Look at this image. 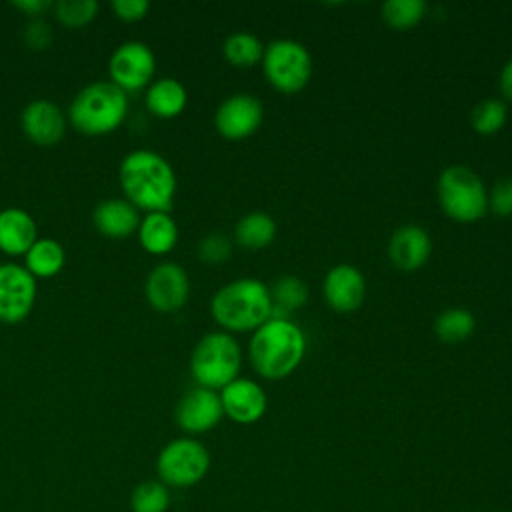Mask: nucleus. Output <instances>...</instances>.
<instances>
[{
	"mask_svg": "<svg viewBox=\"0 0 512 512\" xmlns=\"http://www.w3.org/2000/svg\"><path fill=\"white\" fill-rule=\"evenodd\" d=\"M276 236V222L266 212H250L236 224L234 238L244 248H264Z\"/></svg>",
	"mask_w": 512,
	"mask_h": 512,
	"instance_id": "5701e85b",
	"label": "nucleus"
},
{
	"mask_svg": "<svg viewBox=\"0 0 512 512\" xmlns=\"http://www.w3.org/2000/svg\"><path fill=\"white\" fill-rule=\"evenodd\" d=\"M248 352L254 370L276 380L298 368L306 352V338L290 318H270L254 330Z\"/></svg>",
	"mask_w": 512,
	"mask_h": 512,
	"instance_id": "f03ea898",
	"label": "nucleus"
},
{
	"mask_svg": "<svg viewBox=\"0 0 512 512\" xmlns=\"http://www.w3.org/2000/svg\"><path fill=\"white\" fill-rule=\"evenodd\" d=\"M96 12H98L96 0H58L54 4L56 18L70 28H78L92 22Z\"/></svg>",
	"mask_w": 512,
	"mask_h": 512,
	"instance_id": "c756f323",
	"label": "nucleus"
},
{
	"mask_svg": "<svg viewBox=\"0 0 512 512\" xmlns=\"http://www.w3.org/2000/svg\"><path fill=\"white\" fill-rule=\"evenodd\" d=\"M270 296L274 304L270 318H288V312L306 304L308 286L296 276H282L272 284Z\"/></svg>",
	"mask_w": 512,
	"mask_h": 512,
	"instance_id": "b1692460",
	"label": "nucleus"
},
{
	"mask_svg": "<svg viewBox=\"0 0 512 512\" xmlns=\"http://www.w3.org/2000/svg\"><path fill=\"white\" fill-rule=\"evenodd\" d=\"M264 116L262 102L246 92H238L222 100L216 110V130L230 140H240L256 132Z\"/></svg>",
	"mask_w": 512,
	"mask_h": 512,
	"instance_id": "f8f14e48",
	"label": "nucleus"
},
{
	"mask_svg": "<svg viewBox=\"0 0 512 512\" xmlns=\"http://www.w3.org/2000/svg\"><path fill=\"white\" fill-rule=\"evenodd\" d=\"M506 116H508V110L502 100L486 98L474 106V110L470 114V122L476 132L494 134L504 126Z\"/></svg>",
	"mask_w": 512,
	"mask_h": 512,
	"instance_id": "c85d7f7f",
	"label": "nucleus"
},
{
	"mask_svg": "<svg viewBox=\"0 0 512 512\" xmlns=\"http://www.w3.org/2000/svg\"><path fill=\"white\" fill-rule=\"evenodd\" d=\"M222 50L226 60L234 66H252L260 62L264 56V44L260 42V38L246 30L230 34L224 40Z\"/></svg>",
	"mask_w": 512,
	"mask_h": 512,
	"instance_id": "393cba45",
	"label": "nucleus"
},
{
	"mask_svg": "<svg viewBox=\"0 0 512 512\" xmlns=\"http://www.w3.org/2000/svg\"><path fill=\"white\" fill-rule=\"evenodd\" d=\"M66 262V252L54 238H38L30 250L24 254V268L34 278L56 276Z\"/></svg>",
	"mask_w": 512,
	"mask_h": 512,
	"instance_id": "4be33fe9",
	"label": "nucleus"
},
{
	"mask_svg": "<svg viewBox=\"0 0 512 512\" xmlns=\"http://www.w3.org/2000/svg\"><path fill=\"white\" fill-rule=\"evenodd\" d=\"M140 246L150 254H166L176 246L178 226L170 212H146L138 226Z\"/></svg>",
	"mask_w": 512,
	"mask_h": 512,
	"instance_id": "aec40b11",
	"label": "nucleus"
},
{
	"mask_svg": "<svg viewBox=\"0 0 512 512\" xmlns=\"http://www.w3.org/2000/svg\"><path fill=\"white\" fill-rule=\"evenodd\" d=\"M476 320L464 308H448L434 318V332L442 342H462L474 332Z\"/></svg>",
	"mask_w": 512,
	"mask_h": 512,
	"instance_id": "a878e982",
	"label": "nucleus"
},
{
	"mask_svg": "<svg viewBox=\"0 0 512 512\" xmlns=\"http://www.w3.org/2000/svg\"><path fill=\"white\" fill-rule=\"evenodd\" d=\"M270 288L256 278H238L224 284L212 298L214 320L232 332L256 330L272 316Z\"/></svg>",
	"mask_w": 512,
	"mask_h": 512,
	"instance_id": "7ed1b4c3",
	"label": "nucleus"
},
{
	"mask_svg": "<svg viewBox=\"0 0 512 512\" xmlns=\"http://www.w3.org/2000/svg\"><path fill=\"white\" fill-rule=\"evenodd\" d=\"M500 90L506 98L512 100V58L504 64V68L500 72Z\"/></svg>",
	"mask_w": 512,
	"mask_h": 512,
	"instance_id": "c9c22d12",
	"label": "nucleus"
},
{
	"mask_svg": "<svg viewBox=\"0 0 512 512\" xmlns=\"http://www.w3.org/2000/svg\"><path fill=\"white\" fill-rule=\"evenodd\" d=\"M220 402L226 416L238 424H252L266 412V392L250 378H236L220 390Z\"/></svg>",
	"mask_w": 512,
	"mask_h": 512,
	"instance_id": "4468645a",
	"label": "nucleus"
},
{
	"mask_svg": "<svg viewBox=\"0 0 512 512\" xmlns=\"http://www.w3.org/2000/svg\"><path fill=\"white\" fill-rule=\"evenodd\" d=\"M128 112V96L110 80L84 86L68 108L70 124L88 136H100L116 130Z\"/></svg>",
	"mask_w": 512,
	"mask_h": 512,
	"instance_id": "20e7f679",
	"label": "nucleus"
},
{
	"mask_svg": "<svg viewBox=\"0 0 512 512\" xmlns=\"http://www.w3.org/2000/svg\"><path fill=\"white\" fill-rule=\"evenodd\" d=\"M442 210L458 222H474L488 210V192L480 176L468 166H448L438 178Z\"/></svg>",
	"mask_w": 512,
	"mask_h": 512,
	"instance_id": "423d86ee",
	"label": "nucleus"
},
{
	"mask_svg": "<svg viewBox=\"0 0 512 512\" xmlns=\"http://www.w3.org/2000/svg\"><path fill=\"white\" fill-rule=\"evenodd\" d=\"M94 226L108 238H126L138 232L140 214L138 208L132 206L128 200L110 198L100 202L92 214Z\"/></svg>",
	"mask_w": 512,
	"mask_h": 512,
	"instance_id": "6ab92c4d",
	"label": "nucleus"
},
{
	"mask_svg": "<svg viewBox=\"0 0 512 512\" xmlns=\"http://www.w3.org/2000/svg\"><path fill=\"white\" fill-rule=\"evenodd\" d=\"M50 38H52L50 26H48L44 20H40V18L30 20V22L26 24V28H24V40H26V44H28L32 50H42V48H46V46L50 44Z\"/></svg>",
	"mask_w": 512,
	"mask_h": 512,
	"instance_id": "473e14b6",
	"label": "nucleus"
},
{
	"mask_svg": "<svg viewBox=\"0 0 512 512\" xmlns=\"http://www.w3.org/2000/svg\"><path fill=\"white\" fill-rule=\"evenodd\" d=\"M120 186L126 200L146 212H168L176 194L170 162L152 150H134L120 164Z\"/></svg>",
	"mask_w": 512,
	"mask_h": 512,
	"instance_id": "f257e3e1",
	"label": "nucleus"
},
{
	"mask_svg": "<svg viewBox=\"0 0 512 512\" xmlns=\"http://www.w3.org/2000/svg\"><path fill=\"white\" fill-rule=\"evenodd\" d=\"M12 6L26 12L28 16H40L44 10H48L52 6V2H48V0H14Z\"/></svg>",
	"mask_w": 512,
	"mask_h": 512,
	"instance_id": "f704fd0d",
	"label": "nucleus"
},
{
	"mask_svg": "<svg viewBox=\"0 0 512 512\" xmlns=\"http://www.w3.org/2000/svg\"><path fill=\"white\" fill-rule=\"evenodd\" d=\"M22 130L38 146H54L66 132L62 110L50 100H34L22 110Z\"/></svg>",
	"mask_w": 512,
	"mask_h": 512,
	"instance_id": "dca6fc26",
	"label": "nucleus"
},
{
	"mask_svg": "<svg viewBox=\"0 0 512 512\" xmlns=\"http://www.w3.org/2000/svg\"><path fill=\"white\" fill-rule=\"evenodd\" d=\"M170 506L168 486L160 480L140 482L130 494L132 512H166Z\"/></svg>",
	"mask_w": 512,
	"mask_h": 512,
	"instance_id": "bb28decb",
	"label": "nucleus"
},
{
	"mask_svg": "<svg viewBox=\"0 0 512 512\" xmlns=\"http://www.w3.org/2000/svg\"><path fill=\"white\" fill-rule=\"evenodd\" d=\"M264 74L282 92H298L312 76V56L304 44L292 38L272 40L262 56Z\"/></svg>",
	"mask_w": 512,
	"mask_h": 512,
	"instance_id": "6e6552de",
	"label": "nucleus"
},
{
	"mask_svg": "<svg viewBox=\"0 0 512 512\" xmlns=\"http://www.w3.org/2000/svg\"><path fill=\"white\" fill-rule=\"evenodd\" d=\"M150 4L146 0H114L112 10L114 14L124 22H136L142 20L148 12Z\"/></svg>",
	"mask_w": 512,
	"mask_h": 512,
	"instance_id": "72a5a7b5",
	"label": "nucleus"
},
{
	"mask_svg": "<svg viewBox=\"0 0 512 512\" xmlns=\"http://www.w3.org/2000/svg\"><path fill=\"white\" fill-rule=\"evenodd\" d=\"M242 352L236 338L228 332L204 334L190 356V372L198 386L222 390L238 378Z\"/></svg>",
	"mask_w": 512,
	"mask_h": 512,
	"instance_id": "39448f33",
	"label": "nucleus"
},
{
	"mask_svg": "<svg viewBox=\"0 0 512 512\" xmlns=\"http://www.w3.org/2000/svg\"><path fill=\"white\" fill-rule=\"evenodd\" d=\"M150 306L158 312L180 310L190 294V280L186 270L174 262H162L152 268L144 286Z\"/></svg>",
	"mask_w": 512,
	"mask_h": 512,
	"instance_id": "9b49d317",
	"label": "nucleus"
},
{
	"mask_svg": "<svg viewBox=\"0 0 512 512\" xmlns=\"http://www.w3.org/2000/svg\"><path fill=\"white\" fill-rule=\"evenodd\" d=\"M210 468L206 446L194 438H176L168 442L158 458L156 472L162 484L170 488H188L198 484Z\"/></svg>",
	"mask_w": 512,
	"mask_h": 512,
	"instance_id": "0eeeda50",
	"label": "nucleus"
},
{
	"mask_svg": "<svg viewBox=\"0 0 512 512\" xmlns=\"http://www.w3.org/2000/svg\"><path fill=\"white\" fill-rule=\"evenodd\" d=\"M232 252V240L222 232H210L198 242V258L208 264H218L228 260Z\"/></svg>",
	"mask_w": 512,
	"mask_h": 512,
	"instance_id": "7c9ffc66",
	"label": "nucleus"
},
{
	"mask_svg": "<svg viewBox=\"0 0 512 512\" xmlns=\"http://www.w3.org/2000/svg\"><path fill=\"white\" fill-rule=\"evenodd\" d=\"M488 206L500 216L512 214V176L502 178L492 186L488 194Z\"/></svg>",
	"mask_w": 512,
	"mask_h": 512,
	"instance_id": "2f4dec72",
	"label": "nucleus"
},
{
	"mask_svg": "<svg viewBox=\"0 0 512 512\" xmlns=\"http://www.w3.org/2000/svg\"><path fill=\"white\" fill-rule=\"evenodd\" d=\"M426 14L424 0H386L382 4V18L392 28H410Z\"/></svg>",
	"mask_w": 512,
	"mask_h": 512,
	"instance_id": "cd10ccee",
	"label": "nucleus"
},
{
	"mask_svg": "<svg viewBox=\"0 0 512 512\" xmlns=\"http://www.w3.org/2000/svg\"><path fill=\"white\" fill-rule=\"evenodd\" d=\"M324 300L338 312H352L362 306L366 296V280L352 264H336L322 282Z\"/></svg>",
	"mask_w": 512,
	"mask_h": 512,
	"instance_id": "2eb2a0df",
	"label": "nucleus"
},
{
	"mask_svg": "<svg viewBox=\"0 0 512 512\" xmlns=\"http://www.w3.org/2000/svg\"><path fill=\"white\" fill-rule=\"evenodd\" d=\"M38 240L34 218L22 208L0 210V250L10 256H24Z\"/></svg>",
	"mask_w": 512,
	"mask_h": 512,
	"instance_id": "a211bd4d",
	"label": "nucleus"
},
{
	"mask_svg": "<svg viewBox=\"0 0 512 512\" xmlns=\"http://www.w3.org/2000/svg\"><path fill=\"white\" fill-rule=\"evenodd\" d=\"M156 70V58L144 42H124L120 44L108 62L110 82H114L124 92H134L150 84Z\"/></svg>",
	"mask_w": 512,
	"mask_h": 512,
	"instance_id": "1a4fd4ad",
	"label": "nucleus"
},
{
	"mask_svg": "<svg viewBox=\"0 0 512 512\" xmlns=\"http://www.w3.org/2000/svg\"><path fill=\"white\" fill-rule=\"evenodd\" d=\"M186 88L176 78H160L146 90V106L158 118H174L186 106Z\"/></svg>",
	"mask_w": 512,
	"mask_h": 512,
	"instance_id": "412c9836",
	"label": "nucleus"
},
{
	"mask_svg": "<svg viewBox=\"0 0 512 512\" xmlns=\"http://www.w3.org/2000/svg\"><path fill=\"white\" fill-rule=\"evenodd\" d=\"M224 416L220 394L210 388L196 386L188 390L176 404V422L190 434L212 430Z\"/></svg>",
	"mask_w": 512,
	"mask_h": 512,
	"instance_id": "ddd939ff",
	"label": "nucleus"
},
{
	"mask_svg": "<svg viewBox=\"0 0 512 512\" xmlns=\"http://www.w3.org/2000/svg\"><path fill=\"white\" fill-rule=\"evenodd\" d=\"M432 252L430 234L418 224H404L394 230L388 242V256L400 270L420 268Z\"/></svg>",
	"mask_w": 512,
	"mask_h": 512,
	"instance_id": "f3484780",
	"label": "nucleus"
},
{
	"mask_svg": "<svg viewBox=\"0 0 512 512\" xmlns=\"http://www.w3.org/2000/svg\"><path fill=\"white\" fill-rule=\"evenodd\" d=\"M36 302V278L20 264H0V322L24 320Z\"/></svg>",
	"mask_w": 512,
	"mask_h": 512,
	"instance_id": "9d476101",
	"label": "nucleus"
}]
</instances>
